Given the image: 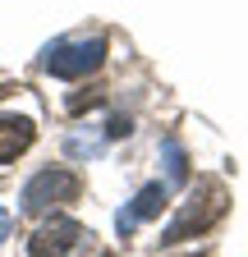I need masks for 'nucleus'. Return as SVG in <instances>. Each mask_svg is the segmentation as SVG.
<instances>
[{
  "instance_id": "1",
  "label": "nucleus",
  "mask_w": 248,
  "mask_h": 257,
  "mask_svg": "<svg viewBox=\"0 0 248 257\" xmlns=\"http://www.w3.org/2000/svg\"><path fill=\"white\" fill-rule=\"evenodd\" d=\"M230 211V188L221 179H198V188L189 193V202L175 211V220L161 230V243H184V239H198L207 234L211 225H221V216Z\"/></svg>"
},
{
  "instance_id": "2",
  "label": "nucleus",
  "mask_w": 248,
  "mask_h": 257,
  "mask_svg": "<svg viewBox=\"0 0 248 257\" xmlns=\"http://www.w3.org/2000/svg\"><path fill=\"white\" fill-rule=\"evenodd\" d=\"M106 60V37H60L42 51V69L51 78H83L101 69Z\"/></svg>"
},
{
  "instance_id": "3",
  "label": "nucleus",
  "mask_w": 248,
  "mask_h": 257,
  "mask_svg": "<svg viewBox=\"0 0 248 257\" xmlns=\"http://www.w3.org/2000/svg\"><path fill=\"white\" fill-rule=\"evenodd\" d=\"M83 193V179L74 175V170H42V175H33L23 184V193H19V207L28 211V216H42V211H51V207H60V202H74Z\"/></svg>"
},
{
  "instance_id": "4",
  "label": "nucleus",
  "mask_w": 248,
  "mask_h": 257,
  "mask_svg": "<svg viewBox=\"0 0 248 257\" xmlns=\"http://www.w3.org/2000/svg\"><path fill=\"white\" fill-rule=\"evenodd\" d=\"M92 234L83 230L78 220H69V216H51L42 230L28 239V257H69L74 248H83Z\"/></svg>"
},
{
  "instance_id": "5",
  "label": "nucleus",
  "mask_w": 248,
  "mask_h": 257,
  "mask_svg": "<svg viewBox=\"0 0 248 257\" xmlns=\"http://www.w3.org/2000/svg\"><path fill=\"white\" fill-rule=\"evenodd\" d=\"M161 207H166V184H147V188H138V193H134V202L115 216V230H119V234H134L143 220L161 216Z\"/></svg>"
},
{
  "instance_id": "6",
  "label": "nucleus",
  "mask_w": 248,
  "mask_h": 257,
  "mask_svg": "<svg viewBox=\"0 0 248 257\" xmlns=\"http://www.w3.org/2000/svg\"><path fill=\"white\" fill-rule=\"evenodd\" d=\"M33 138H37L33 119H23V115H0V161L23 156L28 147H33Z\"/></svg>"
},
{
  "instance_id": "7",
  "label": "nucleus",
  "mask_w": 248,
  "mask_h": 257,
  "mask_svg": "<svg viewBox=\"0 0 248 257\" xmlns=\"http://www.w3.org/2000/svg\"><path fill=\"white\" fill-rule=\"evenodd\" d=\"M161 161H166V188L189 184V152H184L179 138H166L161 143Z\"/></svg>"
},
{
  "instance_id": "8",
  "label": "nucleus",
  "mask_w": 248,
  "mask_h": 257,
  "mask_svg": "<svg viewBox=\"0 0 248 257\" xmlns=\"http://www.w3.org/2000/svg\"><path fill=\"white\" fill-rule=\"evenodd\" d=\"M106 143H110L106 134H101V138H92V134H74V138L65 143V152H69V156H101Z\"/></svg>"
},
{
  "instance_id": "9",
  "label": "nucleus",
  "mask_w": 248,
  "mask_h": 257,
  "mask_svg": "<svg viewBox=\"0 0 248 257\" xmlns=\"http://www.w3.org/2000/svg\"><path fill=\"white\" fill-rule=\"evenodd\" d=\"M129 134V119L124 115H110V124H106V138H124Z\"/></svg>"
},
{
  "instance_id": "10",
  "label": "nucleus",
  "mask_w": 248,
  "mask_h": 257,
  "mask_svg": "<svg viewBox=\"0 0 248 257\" xmlns=\"http://www.w3.org/2000/svg\"><path fill=\"white\" fill-rule=\"evenodd\" d=\"M101 101V92H87V96H74V101H69V110L78 115V110H87V106H97Z\"/></svg>"
},
{
  "instance_id": "11",
  "label": "nucleus",
  "mask_w": 248,
  "mask_h": 257,
  "mask_svg": "<svg viewBox=\"0 0 248 257\" xmlns=\"http://www.w3.org/2000/svg\"><path fill=\"white\" fill-rule=\"evenodd\" d=\"M10 230H14V216H10L5 207H0V243H5V239H10Z\"/></svg>"
},
{
  "instance_id": "12",
  "label": "nucleus",
  "mask_w": 248,
  "mask_h": 257,
  "mask_svg": "<svg viewBox=\"0 0 248 257\" xmlns=\"http://www.w3.org/2000/svg\"><path fill=\"white\" fill-rule=\"evenodd\" d=\"M189 257H198V252H189Z\"/></svg>"
}]
</instances>
